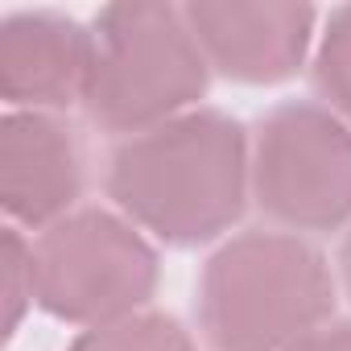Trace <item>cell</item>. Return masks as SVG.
Listing matches in <instances>:
<instances>
[{
	"label": "cell",
	"mask_w": 351,
	"mask_h": 351,
	"mask_svg": "<svg viewBox=\"0 0 351 351\" xmlns=\"http://www.w3.org/2000/svg\"><path fill=\"white\" fill-rule=\"evenodd\" d=\"M252 191V145L244 124L195 108L141 136L108 161V195L120 215L169 248H199L232 232Z\"/></svg>",
	"instance_id": "6da1fadb"
},
{
	"label": "cell",
	"mask_w": 351,
	"mask_h": 351,
	"mask_svg": "<svg viewBox=\"0 0 351 351\" xmlns=\"http://www.w3.org/2000/svg\"><path fill=\"white\" fill-rule=\"evenodd\" d=\"M326 256L293 232H240L203 265L195 318L211 351H285L330 322Z\"/></svg>",
	"instance_id": "7a4b0ae2"
},
{
	"label": "cell",
	"mask_w": 351,
	"mask_h": 351,
	"mask_svg": "<svg viewBox=\"0 0 351 351\" xmlns=\"http://www.w3.org/2000/svg\"><path fill=\"white\" fill-rule=\"evenodd\" d=\"M207 58L186 13L161 0L108 5L91 21V71L83 108L104 132L141 136L195 112L207 91Z\"/></svg>",
	"instance_id": "3957f363"
},
{
	"label": "cell",
	"mask_w": 351,
	"mask_h": 351,
	"mask_svg": "<svg viewBox=\"0 0 351 351\" xmlns=\"http://www.w3.org/2000/svg\"><path fill=\"white\" fill-rule=\"evenodd\" d=\"M153 289L157 252L116 211H71L34 240V306L58 322L104 326L141 314Z\"/></svg>",
	"instance_id": "277c9868"
},
{
	"label": "cell",
	"mask_w": 351,
	"mask_h": 351,
	"mask_svg": "<svg viewBox=\"0 0 351 351\" xmlns=\"http://www.w3.org/2000/svg\"><path fill=\"white\" fill-rule=\"evenodd\" d=\"M252 199L293 236L351 223V124L310 99H289L261 116Z\"/></svg>",
	"instance_id": "5b68a950"
},
{
	"label": "cell",
	"mask_w": 351,
	"mask_h": 351,
	"mask_svg": "<svg viewBox=\"0 0 351 351\" xmlns=\"http://www.w3.org/2000/svg\"><path fill=\"white\" fill-rule=\"evenodd\" d=\"M186 25L207 58L211 71H219L232 83L248 87H273L298 75L306 62L314 21L318 13L310 5H186Z\"/></svg>",
	"instance_id": "8992f818"
},
{
	"label": "cell",
	"mask_w": 351,
	"mask_h": 351,
	"mask_svg": "<svg viewBox=\"0 0 351 351\" xmlns=\"http://www.w3.org/2000/svg\"><path fill=\"white\" fill-rule=\"evenodd\" d=\"M83 195V153L75 132L50 112H9L0 120V203L21 228H54Z\"/></svg>",
	"instance_id": "52a82bcc"
},
{
	"label": "cell",
	"mask_w": 351,
	"mask_h": 351,
	"mask_svg": "<svg viewBox=\"0 0 351 351\" xmlns=\"http://www.w3.org/2000/svg\"><path fill=\"white\" fill-rule=\"evenodd\" d=\"M91 29L66 13L34 9L0 21V95L13 112H58L83 104Z\"/></svg>",
	"instance_id": "ba28073f"
},
{
	"label": "cell",
	"mask_w": 351,
	"mask_h": 351,
	"mask_svg": "<svg viewBox=\"0 0 351 351\" xmlns=\"http://www.w3.org/2000/svg\"><path fill=\"white\" fill-rule=\"evenodd\" d=\"M66 351H195V343L178 318L141 310L104 326H87Z\"/></svg>",
	"instance_id": "9c48e42d"
},
{
	"label": "cell",
	"mask_w": 351,
	"mask_h": 351,
	"mask_svg": "<svg viewBox=\"0 0 351 351\" xmlns=\"http://www.w3.org/2000/svg\"><path fill=\"white\" fill-rule=\"evenodd\" d=\"M314 87L322 95V108H330L343 124H351V5L326 17L314 54Z\"/></svg>",
	"instance_id": "30bf717a"
},
{
	"label": "cell",
	"mask_w": 351,
	"mask_h": 351,
	"mask_svg": "<svg viewBox=\"0 0 351 351\" xmlns=\"http://www.w3.org/2000/svg\"><path fill=\"white\" fill-rule=\"evenodd\" d=\"M5 298H9V335H13L25 310L34 306V244H25L17 228L5 232Z\"/></svg>",
	"instance_id": "8fae6325"
},
{
	"label": "cell",
	"mask_w": 351,
	"mask_h": 351,
	"mask_svg": "<svg viewBox=\"0 0 351 351\" xmlns=\"http://www.w3.org/2000/svg\"><path fill=\"white\" fill-rule=\"evenodd\" d=\"M285 351H351V322H322Z\"/></svg>",
	"instance_id": "7c38bea8"
},
{
	"label": "cell",
	"mask_w": 351,
	"mask_h": 351,
	"mask_svg": "<svg viewBox=\"0 0 351 351\" xmlns=\"http://www.w3.org/2000/svg\"><path fill=\"white\" fill-rule=\"evenodd\" d=\"M339 277H343V289L351 298V223H347V236L339 244Z\"/></svg>",
	"instance_id": "4fadbf2b"
}]
</instances>
